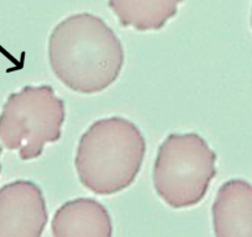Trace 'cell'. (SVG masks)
<instances>
[{"label": "cell", "mask_w": 252, "mask_h": 237, "mask_svg": "<svg viewBox=\"0 0 252 237\" xmlns=\"http://www.w3.org/2000/svg\"><path fill=\"white\" fill-rule=\"evenodd\" d=\"M53 74L71 90L95 94L119 78L125 61L121 41L110 26L93 14L68 16L48 38Z\"/></svg>", "instance_id": "obj_1"}, {"label": "cell", "mask_w": 252, "mask_h": 237, "mask_svg": "<svg viewBox=\"0 0 252 237\" xmlns=\"http://www.w3.org/2000/svg\"><path fill=\"white\" fill-rule=\"evenodd\" d=\"M146 141L139 127L121 116L92 124L77 147L76 171L82 184L98 195L129 188L139 176Z\"/></svg>", "instance_id": "obj_2"}, {"label": "cell", "mask_w": 252, "mask_h": 237, "mask_svg": "<svg viewBox=\"0 0 252 237\" xmlns=\"http://www.w3.org/2000/svg\"><path fill=\"white\" fill-rule=\"evenodd\" d=\"M217 159L198 134L168 135L159 145L152 173L157 195L172 209L199 204L217 176Z\"/></svg>", "instance_id": "obj_3"}, {"label": "cell", "mask_w": 252, "mask_h": 237, "mask_svg": "<svg viewBox=\"0 0 252 237\" xmlns=\"http://www.w3.org/2000/svg\"><path fill=\"white\" fill-rule=\"evenodd\" d=\"M64 118V103L52 87H24L3 105L0 141L23 161H32L42 154L46 145L60 141Z\"/></svg>", "instance_id": "obj_4"}, {"label": "cell", "mask_w": 252, "mask_h": 237, "mask_svg": "<svg viewBox=\"0 0 252 237\" xmlns=\"http://www.w3.org/2000/svg\"><path fill=\"white\" fill-rule=\"evenodd\" d=\"M45 197L30 180L0 188V237H38L47 224Z\"/></svg>", "instance_id": "obj_5"}, {"label": "cell", "mask_w": 252, "mask_h": 237, "mask_svg": "<svg viewBox=\"0 0 252 237\" xmlns=\"http://www.w3.org/2000/svg\"><path fill=\"white\" fill-rule=\"evenodd\" d=\"M212 216L217 236H252V184L231 179L220 185Z\"/></svg>", "instance_id": "obj_6"}, {"label": "cell", "mask_w": 252, "mask_h": 237, "mask_svg": "<svg viewBox=\"0 0 252 237\" xmlns=\"http://www.w3.org/2000/svg\"><path fill=\"white\" fill-rule=\"evenodd\" d=\"M55 237H110L113 224L103 204L89 198H78L63 204L51 224Z\"/></svg>", "instance_id": "obj_7"}, {"label": "cell", "mask_w": 252, "mask_h": 237, "mask_svg": "<svg viewBox=\"0 0 252 237\" xmlns=\"http://www.w3.org/2000/svg\"><path fill=\"white\" fill-rule=\"evenodd\" d=\"M184 0H109V8L124 28L137 31L161 30Z\"/></svg>", "instance_id": "obj_8"}, {"label": "cell", "mask_w": 252, "mask_h": 237, "mask_svg": "<svg viewBox=\"0 0 252 237\" xmlns=\"http://www.w3.org/2000/svg\"><path fill=\"white\" fill-rule=\"evenodd\" d=\"M1 149L3 148H1V145H0V154H1ZM0 171H1V164H0Z\"/></svg>", "instance_id": "obj_9"}, {"label": "cell", "mask_w": 252, "mask_h": 237, "mask_svg": "<svg viewBox=\"0 0 252 237\" xmlns=\"http://www.w3.org/2000/svg\"><path fill=\"white\" fill-rule=\"evenodd\" d=\"M251 25H252V13H251Z\"/></svg>", "instance_id": "obj_10"}]
</instances>
